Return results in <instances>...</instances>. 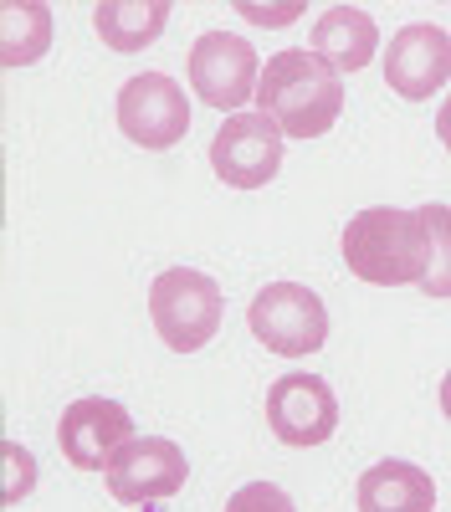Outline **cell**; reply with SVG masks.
Masks as SVG:
<instances>
[{"mask_svg": "<svg viewBox=\"0 0 451 512\" xmlns=\"http://www.w3.org/2000/svg\"><path fill=\"white\" fill-rule=\"evenodd\" d=\"M451 77V31L436 21H410L390 36L385 52V88L405 103H426Z\"/></svg>", "mask_w": 451, "mask_h": 512, "instance_id": "9c48e42d", "label": "cell"}, {"mask_svg": "<svg viewBox=\"0 0 451 512\" xmlns=\"http://www.w3.org/2000/svg\"><path fill=\"white\" fill-rule=\"evenodd\" d=\"M257 113H267L287 139H318L344 113V77L308 47L277 52L257 82Z\"/></svg>", "mask_w": 451, "mask_h": 512, "instance_id": "6da1fadb", "label": "cell"}, {"mask_svg": "<svg viewBox=\"0 0 451 512\" xmlns=\"http://www.w3.org/2000/svg\"><path fill=\"white\" fill-rule=\"evenodd\" d=\"M246 323L272 354H287V359H303V354H318L328 344V308L323 297L303 282H272L252 297L246 308Z\"/></svg>", "mask_w": 451, "mask_h": 512, "instance_id": "277c9868", "label": "cell"}, {"mask_svg": "<svg viewBox=\"0 0 451 512\" xmlns=\"http://www.w3.org/2000/svg\"><path fill=\"white\" fill-rule=\"evenodd\" d=\"M313 52L334 67V72H359L375 62L380 52V31L359 6H334L313 21Z\"/></svg>", "mask_w": 451, "mask_h": 512, "instance_id": "4fadbf2b", "label": "cell"}, {"mask_svg": "<svg viewBox=\"0 0 451 512\" xmlns=\"http://www.w3.org/2000/svg\"><path fill=\"white\" fill-rule=\"evenodd\" d=\"M226 512H298L277 482H246L226 497Z\"/></svg>", "mask_w": 451, "mask_h": 512, "instance_id": "e0dca14e", "label": "cell"}, {"mask_svg": "<svg viewBox=\"0 0 451 512\" xmlns=\"http://www.w3.org/2000/svg\"><path fill=\"white\" fill-rule=\"evenodd\" d=\"M441 415L451 420V369H446V379H441Z\"/></svg>", "mask_w": 451, "mask_h": 512, "instance_id": "ffe728a7", "label": "cell"}, {"mask_svg": "<svg viewBox=\"0 0 451 512\" xmlns=\"http://www.w3.org/2000/svg\"><path fill=\"white\" fill-rule=\"evenodd\" d=\"M185 72H190L195 98L221 108V113H236L241 103H252L257 98V82H262L252 41H241L231 31H205L195 47H190Z\"/></svg>", "mask_w": 451, "mask_h": 512, "instance_id": "8992f818", "label": "cell"}, {"mask_svg": "<svg viewBox=\"0 0 451 512\" xmlns=\"http://www.w3.org/2000/svg\"><path fill=\"white\" fill-rule=\"evenodd\" d=\"M436 139L446 144V154H451V98L436 108Z\"/></svg>", "mask_w": 451, "mask_h": 512, "instance_id": "d6986e66", "label": "cell"}, {"mask_svg": "<svg viewBox=\"0 0 451 512\" xmlns=\"http://www.w3.org/2000/svg\"><path fill=\"white\" fill-rule=\"evenodd\" d=\"M164 21H170V0H103V6H93V26L113 52H144L149 41H159Z\"/></svg>", "mask_w": 451, "mask_h": 512, "instance_id": "5bb4252c", "label": "cell"}, {"mask_svg": "<svg viewBox=\"0 0 451 512\" xmlns=\"http://www.w3.org/2000/svg\"><path fill=\"white\" fill-rule=\"evenodd\" d=\"M211 169L231 190H262L282 169V128L267 113H231L211 139Z\"/></svg>", "mask_w": 451, "mask_h": 512, "instance_id": "ba28073f", "label": "cell"}, {"mask_svg": "<svg viewBox=\"0 0 451 512\" xmlns=\"http://www.w3.org/2000/svg\"><path fill=\"white\" fill-rule=\"evenodd\" d=\"M134 441V420L118 400H72L57 420V446L77 472H108V461Z\"/></svg>", "mask_w": 451, "mask_h": 512, "instance_id": "8fae6325", "label": "cell"}, {"mask_svg": "<svg viewBox=\"0 0 451 512\" xmlns=\"http://www.w3.org/2000/svg\"><path fill=\"white\" fill-rule=\"evenodd\" d=\"M267 425L282 446H323L339 431V400L318 374H282L267 390Z\"/></svg>", "mask_w": 451, "mask_h": 512, "instance_id": "30bf717a", "label": "cell"}, {"mask_svg": "<svg viewBox=\"0 0 451 512\" xmlns=\"http://www.w3.org/2000/svg\"><path fill=\"white\" fill-rule=\"evenodd\" d=\"M359 512H436V482L416 461H375L354 487Z\"/></svg>", "mask_w": 451, "mask_h": 512, "instance_id": "7c38bea8", "label": "cell"}, {"mask_svg": "<svg viewBox=\"0 0 451 512\" xmlns=\"http://www.w3.org/2000/svg\"><path fill=\"white\" fill-rule=\"evenodd\" d=\"M52 47V11L36 0H6L0 6V62L6 67H31Z\"/></svg>", "mask_w": 451, "mask_h": 512, "instance_id": "9a60e30c", "label": "cell"}, {"mask_svg": "<svg viewBox=\"0 0 451 512\" xmlns=\"http://www.w3.org/2000/svg\"><path fill=\"white\" fill-rule=\"evenodd\" d=\"M421 226H426V241H431L421 292L426 297H451V205H441V200L421 205Z\"/></svg>", "mask_w": 451, "mask_h": 512, "instance_id": "2e32d148", "label": "cell"}, {"mask_svg": "<svg viewBox=\"0 0 451 512\" xmlns=\"http://www.w3.org/2000/svg\"><path fill=\"white\" fill-rule=\"evenodd\" d=\"M426 226L421 210H395V205H369L344 226V267L369 287H410L426 277Z\"/></svg>", "mask_w": 451, "mask_h": 512, "instance_id": "7a4b0ae2", "label": "cell"}, {"mask_svg": "<svg viewBox=\"0 0 451 512\" xmlns=\"http://www.w3.org/2000/svg\"><path fill=\"white\" fill-rule=\"evenodd\" d=\"M118 128L139 149H175L190 134L185 88L164 72H139L118 88Z\"/></svg>", "mask_w": 451, "mask_h": 512, "instance_id": "5b68a950", "label": "cell"}, {"mask_svg": "<svg viewBox=\"0 0 451 512\" xmlns=\"http://www.w3.org/2000/svg\"><path fill=\"white\" fill-rule=\"evenodd\" d=\"M6 461H11V472H16V477H11V487H6V502H21V497L31 492V482H36V477H31V472H36V461H31L16 441L6 446Z\"/></svg>", "mask_w": 451, "mask_h": 512, "instance_id": "ac0fdd59", "label": "cell"}, {"mask_svg": "<svg viewBox=\"0 0 451 512\" xmlns=\"http://www.w3.org/2000/svg\"><path fill=\"white\" fill-rule=\"evenodd\" d=\"M149 318L164 349L195 354L221 333V287L195 267H164L149 282Z\"/></svg>", "mask_w": 451, "mask_h": 512, "instance_id": "3957f363", "label": "cell"}, {"mask_svg": "<svg viewBox=\"0 0 451 512\" xmlns=\"http://www.w3.org/2000/svg\"><path fill=\"white\" fill-rule=\"evenodd\" d=\"M190 477V461L170 436H134L113 461H108V497L123 507H154L164 497H175Z\"/></svg>", "mask_w": 451, "mask_h": 512, "instance_id": "52a82bcc", "label": "cell"}]
</instances>
